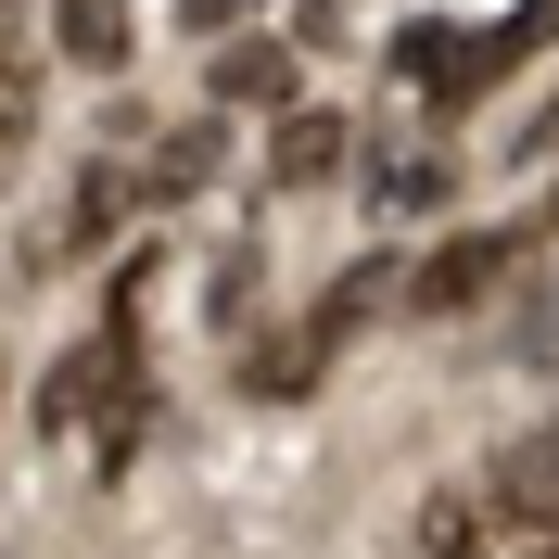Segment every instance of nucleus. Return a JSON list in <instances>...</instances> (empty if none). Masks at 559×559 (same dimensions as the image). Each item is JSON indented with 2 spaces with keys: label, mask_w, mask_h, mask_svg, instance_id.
I'll list each match as a JSON object with an SVG mask.
<instances>
[{
  "label": "nucleus",
  "mask_w": 559,
  "mask_h": 559,
  "mask_svg": "<svg viewBox=\"0 0 559 559\" xmlns=\"http://www.w3.org/2000/svg\"><path fill=\"white\" fill-rule=\"evenodd\" d=\"M522 267H534V229H457L445 254H419V267L394 280V306L407 318H471V306H496Z\"/></svg>",
  "instance_id": "obj_3"
},
{
  "label": "nucleus",
  "mask_w": 559,
  "mask_h": 559,
  "mask_svg": "<svg viewBox=\"0 0 559 559\" xmlns=\"http://www.w3.org/2000/svg\"><path fill=\"white\" fill-rule=\"evenodd\" d=\"M26 140H38V64L0 51V153H26Z\"/></svg>",
  "instance_id": "obj_15"
},
{
  "label": "nucleus",
  "mask_w": 559,
  "mask_h": 559,
  "mask_svg": "<svg viewBox=\"0 0 559 559\" xmlns=\"http://www.w3.org/2000/svg\"><path fill=\"white\" fill-rule=\"evenodd\" d=\"M178 26H191V38H229V26H254V0H178Z\"/></svg>",
  "instance_id": "obj_17"
},
{
  "label": "nucleus",
  "mask_w": 559,
  "mask_h": 559,
  "mask_svg": "<svg viewBox=\"0 0 559 559\" xmlns=\"http://www.w3.org/2000/svg\"><path fill=\"white\" fill-rule=\"evenodd\" d=\"M457 191V153H432V140H394L382 166H369V216H382V229H407V216H432Z\"/></svg>",
  "instance_id": "obj_8"
},
{
  "label": "nucleus",
  "mask_w": 559,
  "mask_h": 559,
  "mask_svg": "<svg viewBox=\"0 0 559 559\" xmlns=\"http://www.w3.org/2000/svg\"><path fill=\"white\" fill-rule=\"evenodd\" d=\"M128 216H140V178L115 166V140H103V153L76 166V191H64V229H51V254H90V242H115Z\"/></svg>",
  "instance_id": "obj_7"
},
{
  "label": "nucleus",
  "mask_w": 559,
  "mask_h": 559,
  "mask_svg": "<svg viewBox=\"0 0 559 559\" xmlns=\"http://www.w3.org/2000/svg\"><path fill=\"white\" fill-rule=\"evenodd\" d=\"M128 178H140V204H191V191L216 178V115H204V128H166Z\"/></svg>",
  "instance_id": "obj_13"
},
{
  "label": "nucleus",
  "mask_w": 559,
  "mask_h": 559,
  "mask_svg": "<svg viewBox=\"0 0 559 559\" xmlns=\"http://www.w3.org/2000/svg\"><path fill=\"white\" fill-rule=\"evenodd\" d=\"M547 38H559V0H522L509 26H471V38H457V26H407V38H394V76H407L432 115H457V103H484L509 64H534Z\"/></svg>",
  "instance_id": "obj_2"
},
{
  "label": "nucleus",
  "mask_w": 559,
  "mask_h": 559,
  "mask_svg": "<svg viewBox=\"0 0 559 559\" xmlns=\"http://www.w3.org/2000/svg\"><path fill=\"white\" fill-rule=\"evenodd\" d=\"M394 280H407V267H394V254H356V267H344V280H331V293H318V306H306V331H318V356H344L356 331H369V318L394 306Z\"/></svg>",
  "instance_id": "obj_10"
},
{
  "label": "nucleus",
  "mask_w": 559,
  "mask_h": 559,
  "mask_svg": "<svg viewBox=\"0 0 559 559\" xmlns=\"http://www.w3.org/2000/svg\"><path fill=\"white\" fill-rule=\"evenodd\" d=\"M344 26V0H306V13H293V38H331Z\"/></svg>",
  "instance_id": "obj_18"
},
{
  "label": "nucleus",
  "mask_w": 559,
  "mask_h": 559,
  "mask_svg": "<svg viewBox=\"0 0 559 559\" xmlns=\"http://www.w3.org/2000/svg\"><path fill=\"white\" fill-rule=\"evenodd\" d=\"M331 382V356H318V331L293 318V331H267V344H242V394H267V407H293V394Z\"/></svg>",
  "instance_id": "obj_11"
},
{
  "label": "nucleus",
  "mask_w": 559,
  "mask_h": 559,
  "mask_svg": "<svg viewBox=\"0 0 559 559\" xmlns=\"http://www.w3.org/2000/svg\"><path fill=\"white\" fill-rule=\"evenodd\" d=\"M496 356H509V369H559V280L534 293V306H509V331H496Z\"/></svg>",
  "instance_id": "obj_14"
},
{
  "label": "nucleus",
  "mask_w": 559,
  "mask_h": 559,
  "mask_svg": "<svg viewBox=\"0 0 559 559\" xmlns=\"http://www.w3.org/2000/svg\"><path fill=\"white\" fill-rule=\"evenodd\" d=\"M51 51L90 76H128V0H51Z\"/></svg>",
  "instance_id": "obj_12"
},
{
  "label": "nucleus",
  "mask_w": 559,
  "mask_h": 559,
  "mask_svg": "<svg viewBox=\"0 0 559 559\" xmlns=\"http://www.w3.org/2000/svg\"><path fill=\"white\" fill-rule=\"evenodd\" d=\"M344 153H356V128H344L331 103H280V128H267V191H331Z\"/></svg>",
  "instance_id": "obj_6"
},
{
  "label": "nucleus",
  "mask_w": 559,
  "mask_h": 559,
  "mask_svg": "<svg viewBox=\"0 0 559 559\" xmlns=\"http://www.w3.org/2000/svg\"><path fill=\"white\" fill-rule=\"evenodd\" d=\"M293 51H306V38H204V103L216 115H280L293 103Z\"/></svg>",
  "instance_id": "obj_5"
},
{
  "label": "nucleus",
  "mask_w": 559,
  "mask_h": 559,
  "mask_svg": "<svg viewBox=\"0 0 559 559\" xmlns=\"http://www.w3.org/2000/svg\"><path fill=\"white\" fill-rule=\"evenodd\" d=\"M394 559H559V484H457V496H419Z\"/></svg>",
  "instance_id": "obj_1"
},
{
  "label": "nucleus",
  "mask_w": 559,
  "mask_h": 559,
  "mask_svg": "<svg viewBox=\"0 0 559 559\" xmlns=\"http://www.w3.org/2000/svg\"><path fill=\"white\" fill-rule=\"evenodd\" d=\"M13 13H26V0H0V26H13Z\"/></svg>",
  "instance_id": "obj_19"
},
{
  "label": "nucleus",
  "mask_w": 559,
  "mask_h": 559,
  "mask_svg": "<svg viewBox=\"0 0 559 559\" xmlns=\"http://www.w3.org/2000/svg\"><path fill=\"white\" fill-rule=\"evenodd\" d=\"M128 344H140L128 318H103L76 356L38 369V394H26V432H38V445H76V432H90V407H103V382H115V356H128Z\"/></svg>",
  "instance_id": "obj_4"
},
{
  "label": "nucleus",
  "mask_w": 559,
  "mask_h": 559,
  "mask_svg": "<svg viewBox=\"0 0 559 559\" xmlns=\"http://www.w3.org/2000/svg\"><path fill=\"white\" fill-rule=\"evenodd\" d=\"M496 484H559V432H534V445L496 457Z\"/></svg>",
  "instance_id": "obj_16"
},
{
  "label": "nucleus",
  "mask_w": 559,
  "mask_h": 559,
  "mask_svg": "<svg viewBox=\"0 0 559 559\" xmlns=\"http://www.w3.org/2000/svg\"><path fill=\"white\" fill-rule=\"evenodd\" d=\"M153 445V369H140V344L115 356V382H103V407H90V457H103V484L128 471V457Z\"/></svg>",
  "instance_id": "obj_9"
}]
</instances>
